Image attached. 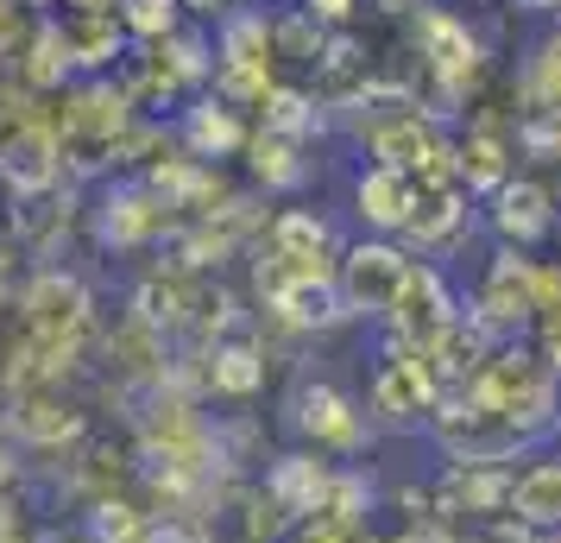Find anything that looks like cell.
<instances>
[{
    "instance_id": "6da1fadb",
    "label": "cell",
    "mask_w": 561,
    "mask_h": 543,
    "mask_svg": "<svg viewBox=\"0 0 561 543\" xmlns=\"http://www.w3.org/2000/svg\"><path fill=\"white\" fill-rule=\"evenodd\" d=\"M290 437L316 449V455H359L373 437V417L359 411V398L334 386V380H297L290 392Z\"/></svg>"
},
{
    "instance_id": "7a4b0ae2",
    "label": "cell",
    "mask_w": 561,
    "mask_h": 543,
    "mask_svg": "<svg viewBox=\"0 0 561 543\" xmlns=\"http://www.w3.org/2000/svg\"><path fill=\"white\" fill-rule=\"evenodd\" d=\"M410 265H416V253L398 247V240H354L334 265V291H341L347 316H373V323L391 316L398 297H404Z\"/></svg>"
},
{
    "instance_id": "3957f363",
    "label": "cell",
    "mask_w": 561,
    "mask_h": 543,
    "mask_svg": "<svg viewBox=\"0 0 561 543\" xmlns=\"http://www.w3.org/2000/svg\"><path fill=\"white\" fill-rule=\"evenodd\" d=\"M442 411V380L430 373V361L398 341V354H385L373 366V386H366V417H379L391 430H416Z\"/></svg>"
},
{
    "instance_id": "277c9868",
    "label": "cell",
    "mask_w": 561,
    "mask_h": 543,
    "mask_svg": "<svg viewBox=\"0 0 561 543\" xmlns=\"http://www.w3.org/2000/svg\"><path fill=\"white\" fill-rule=\"evenodd\" d=\"M329 487H334V462L329 455H316V449H290V455H278V462L265 467V480H259L265 506H272L284 524L329 512Z\"/></svg>"
},
{
    "instance_id": "5b68a950",
    "label": "cell",
    "mask_w": 561,
    "mask_h": 543,
    "mask_svg": "<svg viewBox=\"0 0 561 543\" xmlns=\"http://www.w3.org/2000/svg\"><path fill=\"white\" fill-rule=\"evenodd\" d=\"M556 190L536 178H505L499 190H492V208H485V222H492V234H499V247H517V253H530L542 234H556Z\"/></svg>"
},
{
    "instance_id": "8992f818",
    "label": "cell",
    "mask_w": 561,
    "mask_h": 543,
    "mask_svg": "<svg viewBox=\"0 0 561 543\" xmlns=\"http://www.w3.org/2000/svg\"><path fill=\"white\" fill-rule=\"evenodd\" d=\"M20 310H26L32 336H77L82 341V323H89V285H82L77 272H38L20 297Z\"/></svg>"
},
{
    "instance_id": "52a82bcc",
    "label": "cell",
    "mask_w": 561,
    "mask_h": 543,
    "mask_svg": "<svg viewBox=\"0 0 561 543\" xmlns=\"http://www.w3.org/2000/svg\"><path fill=\"white\" fill-rule=\"evenodd\" d=\"M410 208H416V183H410L404 171H391V165H366V171L354 178V215L379 234V240L404 234Z\"/></svg>"
},
{
    "instance_id": "ba28073f",
    "label": "cell",
    "mask_w": 561,
    "mask_h": 543,
    "mask_svg": "<svg viewBox=\"0 0 561 543\" xmlns=\"http://www.w3.org/2000/svg\"><path fill=\"white\" fill-rule=\"evenodd\" d=\"M265 310L278 316V323H290V329H304V336H329L341 323H354L347 304H341V291H334V279H284L265 297Z\"/></svg>"
},
{
    "instance_id": "9c48e42d",
    "label": "cell",
    "mask_w": 561,
    "mask_h": 543,
    "mask_svg": "<svg viewBox=\"0 0 561 543\" xmlns=\"http://www.w3.org/2000/svg\"><path fill=\"white\" fill-rule=\"evenodd\" d=\"M0 178L13 183V196H45L64 178V146L45 127H20L0 146Z\"/></svg>"
},
{
    "instance_id": "30bf717a",
    "label": "cell",
    "mask_w": 561,
    "mask_h": 543,
    "mask_svg": "<svg viewBox=\"0 0 561 543\" xmlns=\"http://www.w3.org/2000/svg\"><path fill=\"white\" fill-rule=\"evenodd\" d=\"M183 158H196V165H208V158H233V152H247V127H240V114H233L228 102H196V108H183Z\"/></svg>"
},
{
    "instance_id": "8fae6325",
    "label": "cell",
    "mask_w": 561,
    "mask_h": 543,
    "mask_svg": "<svg viewBox=\"0 0 561 543\" xmlns=\"http://www.w3.org/2000/svg\"><path fill=\"white\" fill-rule=\"evenodd\" d=\"M158 228H164V215H158V190L152 183H121V190L102 203V240L114 247V253L146 247Z\"/></svg>"
},
{
    "instance_id": "7c38bea8",
    "label": "cell",
    "mask_w": 561,
    "mask_h": 543,
    "mask_svg": "<svg viewBox=\"0 0 561 543\" xmlns=\"http://www.w3.org/2000/svg\"><path fill=\"white\" fill-rule=\"evenodd\" d=\"M511 518H524L536 531H561V462H530L524 474H511V499H505Z\"/></svg>"
},
{
    "instance_id": "4fadbf2b",
    "label": "cell",
    "mask_w": 561,
    "mask_h": 543,
    "mask_svg": "<svg viewBox=\"0 0 561 543\" xmlns=\"http://www.w3.org/2000/svg\"><path fill=\"white\" fill-rule=\"evenodd\" d=\"M13 430H20V442H70V437H82V411L57 386H32V392H20Z\"/></svg>"
},
{
    "instance_id": "5bb4252c",
    "label": "cell",
    "mask_w": 561,
    "mask_h": 543,
    "mask_svg": "<svg viewBox=\"0 0 561 543\" xmlns=\"http://www.w3.org/2000/svg\"><path fill=\"white\" fill-rule=\"evenodd\" d=\"M208 386L221 398H253L265 386V354L253 341H215L208 348Z\"/></svg>"
},
{
    "instance_id": "9a60e30c",
    "label": "cell",
    "mask_w": 561,
    "mask_h": 543,
    "mask_svg": "<svg viewBox=\"0 0 561 543\" xmlns=\"http://www.w3.org/2000/svg\"><path fill=\"white\" fill-rule=\"evenodd\" d=\"M247 152H253V178L265 190H304L309 183V158L297 139H278V133H247Z\"/></svg>"
},
{
    "instance_id": "2e32d148",
    "label": "cell",
    "mask_w": 561,
    "mask_h": 543,
    "mask_svg": "<svg viewBox=\"0 0 561 543\" xmlns=\"http://www.w3.org/2000/svg\"><path fill=\"white\" fill-rule=\"evenodd\" d=\"M259 108H265V133H278V139H297V146H304L309 133H322V114H316V102H309L304 89L272 82V89L259 95Z\"/></svg>"
},
{
    "instance_id": "e0dca14e",
    "label": "cell",
    "mask_w": 561,
    "mask_h": 543,
    "mask_svg": "<svg viewBox=\"0 0 561 543\" xmlns=\"http://www.w3.org/2000/svg\"><path fill=\"white\" fill-rule=\"evenodd\" d=\"M178 7L183 0H127V13H121V20H127V32H139V38H171V32H178Z\"/></svg>"
},
{
    "instance_id": "ac0fdd59",
    "label": "cell",
    "mask_w": 561,
    "mask_h": 543,
    "mask_svg": "<svg viewBox=\"0 0 561 543\" xmlns=\"http://www.w3.org/2000/svg\"><path fill=\"white\" fill-rule=\"evenodd\" d=\"M284 543H366V531L347 524V518H334V512H316V518L284 524Z\"/></svg>"
},
{
    "instance_id": "d6986e66",
    "label": "cell",
    "mask_w": 561,
    "mask_h": 543,
    "mask_svg": "<svg viewBox=\"0 0 561 543\" xmlns=\"http://www.w3.org/2000/svg\"><path fill=\"white\" fill-rule=\"evenodd\" d=\"M139 543H203V531H196V518L146 512V524H139Z\"/></svg>"
},
{
    "instance_id": "ffe728a7",
    "label": "cell",
    "mask_w": 561,
    "mask_h": 543,
    "mask_svg": "<svg viewBox=\"0 0 561 543\" xmlns=\"http://www.w3.org/2000/svg\"><path fill=\"white\" fill-rule=\"evenodd\" d=\"M304 13L316 26H347V20H354V0H309Z\"/></svg>"
},
{
    "instance_id": "44dd1931",
    "label": "cell",
    "mask_w": 561,
    "mask_h": 543,
    "mask_svg": "<svg viewBox=\"0 0 561 543\" xmlns=\"http://www.w3.org/2000/svg\"><path fill=\"white\" fill-rule=\"evenodd\" d=\"M57 45H64V32H45V45H38V57H57ZM32 82H57V77H70L64 64H38V70H26Z\"/></svg>"
},
{
    "instance_id": "7402d4cb",
    "label": "cell",
    "mask_w": 561,
    "mask_h": 543,
    "mask_svg": "<svg viewBox=\"0 0 561 543\" xmlns=\"http://www.w3.org/2000/svg\"><path fill=\"white\" fill-rule=\"evenodd\" d=\"M0 543H26V524H20V506H13V493H0Z\"/></svg>"
},
{
    "instance_id": "603a6c76",
    "label": "cell",
    "mask_w": 561,
    "mask_h": 543,
    "mask_svg": "<svg viewBox=\"0 0 561 543\" xmlns=\"http://www.w3.org/2000/svg\"><path fill=\"white\" fill-rule=\"evenodd\" d=\"M517 13H561V0H517Z\"/></svg>"
},
{
    "instance_id": "cb8c5ba5",
    "label": "cell",
    "mask_w": 561,
    "mask_h": 543,
    "mask_svg": "<svg viewBox=\"0 0 561 543\" xmlns=\"http://www.w3.org/2000/svg\"><path fill=\"white\" fill-rule=\"evenodd\" d=\"M26 543H70V538H64V531H32Z\"/></svg>"
},
{
    "instance_id": "d4e9b609",
    "label": "cell",
    "mask_w": 561,
    "mask_h": 543,
    "mask_svg": "<svg viewBox=\"0 0 561 543\" xmlns=\"http://www.w3.org/2000/svg\"><path fill=\"white\" fill-rule=\"evenodd\" d=\"M542 543H561V531H542Z\"/></svg>"
}]
</instances>
